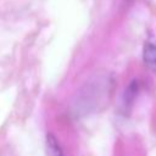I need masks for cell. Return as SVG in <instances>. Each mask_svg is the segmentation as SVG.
<instances>
[{"label": "cell", "mask_w": 156, "mask_h": 156, "mask_svg": "<svg viewBox=\"0 0 156 156\" xmlns=\"http://www.w3.org/2000/svg\"><path fill=\"white\" fill-rule=\"evenodd\" d=\"M143 58L149 68L156 69V41L149 40L145 43L143 50Z\"/></svg>", "instance_id": "cell-1"}, {"label": "cell", "mask_w": 156, "mask_h": 156, "mask_svg": "<svg viewBox=\"0 0 156 156\" xmlns=\"http://www.w3.org/2000/svg\"><path fill=\"white\" fill-rule=\"evenodd\" d=\"M46 147L49 156H65L60 143L52 134H48L46 136Z\"/></svg>", "instance_id": "cell-2"}, {"label": "cell", "mask_w": 156, "mask_h": 156, "mask_svg": "<svg viewBox=\"0 0 156 156\" xmlns=\"http://www.w3.org/2000/svg\"><path fill=\"white\" fill-rule=\"evenodd\" d=\"M136 93H138V84L135 82H130L129 87L126 89V93H124V96H123V104L126 106H129L132 104V101L134 100Z\"/></svg>", "instance_id": "cell-3"}]
</instances>
